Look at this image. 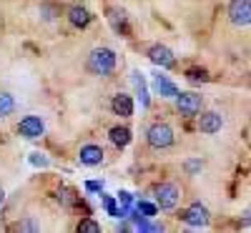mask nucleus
<instances>
[{"label":"nucleus","instance_id":"1","mask_svg":"<svg viewBox=\"0 0 251 233\" xmlns=\"http://www.w3.org/2000/svg\"><path fill=\"white\" fill-rule=\"evenodd\" d=\"M116 66H118V55L111 48H93L91 55H88V63H86V68L93 75H100V78L111 75L116 70Z\"/></svg>","mask_w":251,"mask_h":233},{"label":"nucleus","instance_id":"2","mask_svg":"<svg viewBox=\"0 0 251 233\" xmlns=\"http://www.w3.org/2000/svg\"><path fill=\"white\" fill-rule=\"evenodd\" d=\"M146 140H149L151 148L156 151H163V148H171L176 136H174V128L169 123H153L149 131H146Z\"/></svg>","mask_w":251,"mask_h":233},{"label":"nucleus","instance_id":"3","mask_svg":"<svg viewBox=\"0 0 251 233\" xmlns=\"http://www.w3.org/2000/svg\"><path fill=\"white\" fill-rule=\"evenodd\" d=\"M153 196H156V206L161 210H174L181 201V190L176 183H161V186H156Z\"/></svg>","mask_w":251,"mask_h":233},{"label":"nucleus","instance_id":"4","mask_svg":"<svg viewBox=\"0 0 251 233\" xmlns=\"http://www.w3.org/2000/svg\"><path fill=\"white\" fill-rule=\"evenodd\" d=\"M226 15L236 28H249L251 25V0H231L226 8Z\"/></svg>","mask_w":251,"mask_h":233},{"label":"nucleus","instance_id":"5","mask_svg":"<svg viewBox=\"0 0 251 233\" xmlns=\"http://www.w3.org/2000/svg\"><path fill=\"white\" fill-rule=\"evenodd\" d=\"M176 108L183 118H194L203 108V95H199V93H178L176 95Z\"/></svg>","mask_w":251,"mask_h":233},{"label":"nucleus","instance_id":"6","mask_svg":"<svg viewBox=\"0 0 251 233\" xmlns=\"http://www.w3.org/2000/svg\"><path fill=\"white\" fill-rule=\"evenodd\" d=\"M181 221L191 228H206L208 221H211V213H208V208L203 203H191L183 213H181Z\"/></svg>","mask_w":251,"mask_h":233},{"label":"nucleus","instance_id":"7","mask_svg":"<svg viewBox=\"0 0 251 233\" xmlns=\"http://www.w3.org/2000/svg\"><path fill=\"white\" fill-rule=\"evenodd\" d=\"M18 133L23 138H28V140H35V138H40L46 133V123H43L40 116H25L18 123Z\"/></svg>","mask_w":251,"mask_h":233},{"label":"nucleus","instance_id":"8","mask_svg":"<svg viewBox=\"0 0 251 233\" xmlns=\"http://www.w3.org/2000/svg\"><path fill=\"white\" fill-rule=\"evenodd\" d=\"M149 60L153 63V66H161L163 70H171L176 66V55L166 46H161V43H156V46L149 48Z\"/></svg>","mask_w":251,"mask_h":233},{"label":"nucleus","instance_id":"9","mask_svg":"<svg viewBox=\"0 0 251 233\" xmlns=\"http://www.w3.org/2000/svg\"><path fill=\"white\" fill-rule=\"evenodd\" d=\"M221 128H224V118H221V113H216V111H206V113L199 116V131H201L203 136H214V133H219Z\"/></svg>","mask_w":251,"mask_h":233},{"label":"nucleus","instance_id":"10","mask_svg":"<svg viewBox=\"0 0 251 233\" xmlns=\"http://www.w3.org/2000/svg\"><path fill=\"white\" fill-rule=\"evenodd\" d=\"M91 20H93V15H91V10L86 8V5H71L68 8V23L73 25V28H88L91 25Z\"/></svg>","mask_w":251,"mask_h":233},{"label":"nucleus","instance_id":"11","mask_svg":"<svg viewBox=\"0 0 251 233\" xmlns=\"http://www.w3.org/2000/svg\"><path fill=\"white\" fill-rule=\"evenodd\" d=\"M78 161L83 163V165H100L103 163V148L100 145H96V143H88V145H83L80 148V153H78Z\"/></svg>","mask_w":251,"mask_h":233},{"label":"nucleus","instance_id":"12","mask_svg":"<svg viewBox=\"0 0 251 233\" xmlns=\"http://www.w3.org/2000/svg\"><path fill=\"white\" fill-rule=\"evenodd\" d=\"M106 18L111 20V25L116 28V33H121V35H126L128 38V15H126V10H121V8H108L106 10Z\"/></svg>","mask_w":251,"mask_h":233},{"label":"nucleus","instance_id":"13","mask_svg":"<svg viewBox=\"0 0 251 233\" xmlns=\"http://www.w3.org/2000/svg\"><path fill=\"white\" fill-rule=\"evenodd\" d=\"M111 111H113L116 116H121V118H131V116H133V100H131V95H126V93L113 95Z\"/></svg>","mask_w":251,"mask_h":233},{"label":"nucleus","instance_id":"14","mask_svg":"<svg viewBox=\"0 0 251 233\" xmlns=\"http://www.w3.org/2000/svg\"><path fill=\"white\" fill-rule=\"evenodd\" d=\"M153 88H156V93H161L163 98H176V95H178V88H176L166 75H161V73L153 75Z\"/></svg>","mask_w":251,"mask_h":233},{"label":"nucleus","instance_id":"15","mask_svg":"<svg viewBox=\"0 0 251 233\" xmlns=\"http://www.w3.org/2000/svg\"><path fill=\"white\" fill-rule=\"evenodd\" d=\"M108 138H111V143L116 148H126V145L131 143V131L126 128V125H116V128L108 131Z\"/></svg>","mask_w":251,"mask_h":233},{"label":"nucleus","instance_id":"16","mask_svg":"<svg viewBox=\"0 0 251 233\" xmlns=\"http://www.w3.org/2000/svg\"><path fill=\"white\" fill-rule=\"evenodd\" d=\"M15 111V98L10 93H0V118H8Z\"/></svg>","mask_w":251,"mask_h":233},{"label":"nucleus","instance_id":"17","mask_svg":"<svg viewBox=\"0 0 251 233\" xmlns=\"http://www.w3.org/2000/svg\"><path fill=\"white\" fill-rule=\"evenodd\" d=\"M131 80H133V86L138 88V93H141V103H143V108H149V93H146V83H143V75L138 73V70H133L131 73Z\"/></svg>","mask_w":251,"mask_h":233},{"label":"nucleus","instance_id":"18","mask_svg":"<svg viewBox=\"0 0 251 233\" xmlns=\"http://www.w3.org/2000/svg\"><path fill=\"white\" fill-rule=\"evenodd\" d=\"M156 210H158V206H156V203H149V201L136 203V213H138V216H143V218H153V216H156Z\"/></svg>","mask_w":251,"mask_h":233},{"label":"nucleus","instance_id":"19","mask_svg":"<svg viewBox=\"0 0 251 233\" xmlns=\"http://www.w3.org/2000/svg\"><path fill=\"white\" fill-rule=\"evenodd\" d=\"M78 233H100V223H96L93 218H83L78 223Z\"/></svg>","mask_w":251,"mask_h":233},{"label":"nucleus","instance_id":"20","mask_svg":"<svg viewBox=\"0 0 251 233\" xmlns=\"http://www.w3.org/2000/svg\"><path fill=\"white\" fill-rule=\"evenodd\" d=\"M186 78L191 80V83H201V80H208V73L203 68H188L186 70Z\"/></svg>","mask_w":251,"mask_h":233},{"label":"nucleus","instance_id":"21","mask_svg":"<svg viewBox=\"0 0 251 233\" xmlns=\"http://www.w3.org/2000/svg\"><path fill=\"white\" fill-rule=\"evenodd\" d=\"M40 15H43L46 20H53V18L58 15V10H55L50 3H43V5H40Z\"/></svg>","mask_w":251,"mask_h":233},{"label":"nucleus","instance_id":"22","mask_svg":"<svg viewBox=\"0 0 251 233\" xmlns=\"http://www.w3.org/2000/svg\"><path fill=\"white\" fill-rule=\"evenodd\" d=\"M30 163H33V165H40V168H46L50 161H48V156H43V153H30Z\"/></svg>","mask_w":251,"mask_h":233},{"label":"nucleus","instance_id":"23","mask_svg":"<svg viewBox=\"0 0 251 233\" xmlns=\"http://www.w3.org/2000/svg\"><path fill=\"white\" fill-rule=\"evenodd\" d=\"M201 168H203L201 161H188V163H186V171H188V173H196V171H201Z\"/></svg>","mask_w":251,"mask_h":233},{"label":"nucleus","instance_id":"24","mask_svg":"<svg viewBox=\"0 0 251 233\" xmlns=\"http://www.w3.org/2000/svg\"><path fill=\"white\" fill-rule=\"evenodd\" d=\"M86 188H88V190H103V183H98V181H88Z\"/></svg>","mask_w":251,"mask_h":233},{"label":"nucleus","instance_id":"25","mask_svg":"<svg viewBox=\"0 0 251 233\" xmlns=\"http://www.w3.org/2000/svg\"><path fill=\"white\" fill-rule=\"evenodd\" d=\"M20 228H23V231H35V223L25 221V223H20Z\"/></svg>","mask_w":251,"mask_h":233},{"label":"nucleus","instance_id":"26","mask_svg":"<svg viewBox=\"0 0 251 233\" xmlns=\"http://www.w3.org/2000/svg\"><path fill=\"white\" fill-rule=\"evenodd\" d=\"M244 223H249V226H251V208L246 210V216H244Z\"/></svg>","mask_w":251,"mask_h":233},{"label":"nucleus","instance_id":"27","mask_svg":"<svg viewBox=\"0 0 251 233\" xmlns=\"http://www.w3.org/2000/svg\"><path fill=\"white\" fill-rule=\"evenodd\" d=\"M3 203H5V190L0 188V206H3Z\"/></svg>","mask_w":251,"mask_h":233}]
</instances>
